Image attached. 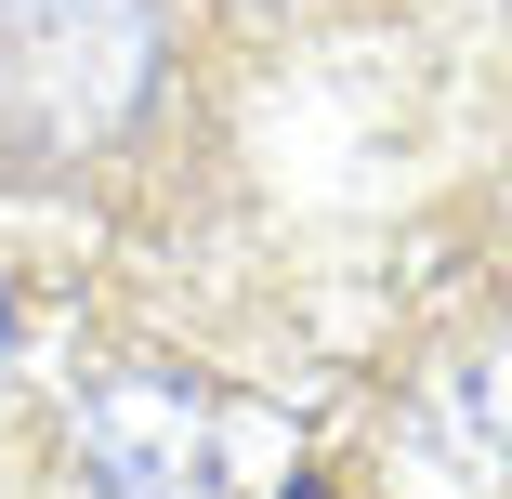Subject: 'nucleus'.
Wrapping results in <instances>:
<instances>
[{
  "instance_id": "nucleus-3",
  "label": "nucleus",
  "mask_w": 512,
  "mask_h": 499,
  "mask_svg": "<svg viewBox=\"0 0 512 499\" xmlns=\"http://www.w3.org/2000/svg\"><path fill=\"white\" fill-rule=\"evenodd\" d=\"M421 460L460 499H512V329H486L434 394H421Z\"/></svg>"
},
{
  "instance_id": "nucleus-1",
  "label": "nucleus",
  "mask_w": 512,
  "mask_h": 499,
  "mask_svg": "<svg viewBox=\"0 0 512 499\" xmlns=\"http://www.w3.org/2000/svg\"><path fill=\"white\" fill-rule=\"evenodd\" d=\"M158 92V0H0V171L119 145Z\"/></svg>"
},
{
  "instance_id": "nucleus-2",
  "label": "nucleus",
  "mask_w": 512,
  "mask_h": 499,
  "mask_svg": "<svg viewBox=\"0 0 512 499\" xmlns=\"http://www.w3.org/2000/svg\"><path fill=\"white\" fill-rule=\"evenodd\" d=\"M66 434H79V486L92 499H237L224 394L184 381V368H106Z\"/></svg>"
}]
</instances>
